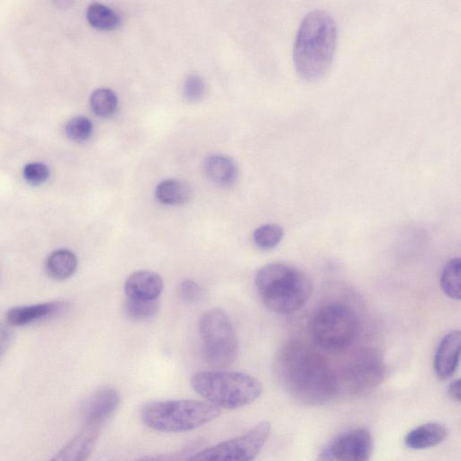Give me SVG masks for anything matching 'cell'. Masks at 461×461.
Instances as JSON below:
<instances>
[{"instance_id":"obj_23","label":"cell","mask_w":461,"mask_h":461,"mask_svg":"<svg viewBox=\"0 0 461 461\" xmlns=\"http://www.w3.org/2000/svg\"><path fill=\"white\" fill-rule=\"evenodd\" d=\"M284 229L276 223H267L258 227L253 232L256 245L262 249L276 248L284 238Z\"/></svg>"},{"instance_id":"obj_2","label":"cell","mask_w":461,"mask_h":461,"mask_svg":"<svg viewBox=\"0 0 461 461\" xmlns=\"http://www.w3.org/2000/svg\"><path fill=\"white\" fill-rule=\"evenodd\" d=\"M337 42V25L330 13L314 9L298 27L293 59L297 73L307 80L322 77L332 63Z\"/></svg>"},{"instance_id":"obj_14","label":"cell","mask_w":461,"mask_h":461,"mask_svg":"<svg viewBox=\"0 0 461 461\" xmlns=\"http://www.w3.org/2000/svg\"><path fill=\"white\" fill-rule=\"evenodd\" d=\"M100 429L83 427L49 461H87L95 449Z\"/></svg>"},{"instance_id":"obj_9","label":"cell","mask_w":461,"mask_h":461,"mask_svg":"<svg viewBox=\"0 0 461 461\" xmlns=\"http://www.w3.org/2000/svg\"><path fill=\"white\" fill-rule=\"evenodd\" d=\"M385 371L377 351L361 350L337 373L339 393L359 394L370 391L383 381Z\"/></svg>"},{"instance_id":"obj_21","label":"cell","mask_w":461,"mask_h":461,"mask_svg":"<svg viewBox=\"0 0 461 461\" xmlns=\"http://www.w3.org/2000/svg\"><path fill=\"white\" fill-rule=\"evenodd\" d=\"M460 271L459 258L450 259L443 267L440 276V285L447 296L453 300L460 299Z\"/></svg>"},{"instance_id":"obj_20","label":"cell","mask_w":461,"mask_h":461,"mask_svg":"<svg viewBox=\"0 0 461 461\" xmlns=\"http://www.w3.org/2000/svg\"><path fill=\"white\" fill-rule=\"evenodd\" d=\"M86 18L94 28L102 31L116 28L120 21L114 10L100 3H92L88 5Z\"/></svg>"},{"instance_id":"obj_12","label":"cell","mask_w":461,"mask_h":461,"mask_svg":"<svg viewBox=\"0 0 461 461\" xmlns=\"http://www.w3.org/2000/svg\"><path fill=\"white\" fill-rule=\"evenodd\" d=\"M461 338L458 330L448 331L440 340L434 357V371L440 380L451 377L460 358Z\"/></svg>"},{"instance_id":"obj_16","label":"cell","mask_w":461,"mask_h":461,"mask_svg":"<svg viewBox=\"0 0 461 461\" xmlns=\"http://www.w3.org/2000/svg\"><path fill=\"white\" fill-rule=\"evenodd\" d=\"M447 436V429L438 422L421 424L404 437V445L415 450L426 449L440 444Z\"/></svg>"},{"instance_id":"obj_7","label":"cell","mask_w":461,"mask_h":461,"mask_svg":"<svg viewBox=\"0 0 461 461\" xmlns=\"http://www.w3.org/2000/svg\"><path fill=\"white\" fill-rule=\"evenodd\" d=\"M358 322L355 312L347 305L330 303L320 308L311 322L312 339L328 350L348 348L355 340Z\"/></svg>"},{"instance_id":"obj_17","label":"cell","mask_w":461,"mask_h":461,"mask_svg":"<svg viewBox=\"0 0 461 461\" xmlns=\"http://www.w3.org/2000/svg\"><path fill=\"white\" fill-rule=\"evenodd\" d=\"M206 176L221 186L232 185L238 176V167L234 160L225 155H211L203 162Z\"/></svg>"},{"instance_id":"obj_6","label":"cell","mask_w":461,"mask_h":461,"mask_svg":"<svg viewBox=\"0 0 461 461\" xmlns=\"http://www.w3.org/2000/svg\"><path fill=\"white\" fill-rule=\"evenodd\" d=\"M205 361L223 368L234 362L239 352L238 339L228 314L221 308L204 312L198 322Z\"/></svg>"},{"instance_id":"obj_30","label":"cell","mask_w":461,"mask_h":461,"mask_svg":"<svg viewBox=\"0 0 461 461\" xmlns=\"http://www.w3.org/2000/svg\"><path fill=\"white\" fill-rule=\"evenodd\" d=\"M183 453L149 455L139 457L134 461H184Z\"/></svg>"},{"instance_id":"obj_1","label":"cell","mask_w":461,"mask_h":461,"mask_svg":"<svg viewBox=\"0 0 461 461\" xmlns=\"http://www.w3.org/2000/svg\"><path fill=\"white\" fill-rule=\"evenodd\" d=\"M276 366L282 384L301 402L324 403L339 393L338 375L327 360L298 341L281 349Z\"/></svg>"},{"instance_id":"obj_19","label":"cell","mask_w":461,"mask_h":461,"mask_svg":"<svg viewBox=\"0 0 461 461\" xmlns=\"http://www.w3.org/2000/svg\"><path fill=\"white\" fill-rule=\"evenodd\" d=\"M77 267L76 255L65 249L50 253L45 265L48 275L56 280H65L70 277L75 273Z\"/></svg>"},{"instance_id":"obj_3","label":"cell","mask_w":461,"mask_h":461,"mask_svg":"<svg viewBox=\"0 0 461 461\" xmlns=\"http://www.w3.org/2000/svg\"><path fill=\"white\" fill-rule=\"evenodd\" d=\"M255 284L264 304L280 314L302 309L312 291L311 279L304 272L283 263L262 267L255 276Z\"/></svg>"},{"instance_id":"obj_13","label":"cell","mask_w":461,"mask_h":461,"mask_svg":"<svg viewBox=\"0 0 461 461\" xmlns=\"http://www.w3.org/2000/svg\"><path fill=\"white\" fill-rule=\"evenodd\" d=\"M68 307L64 301L14 307L6 313V322L9 326H24L55 316L66 311Z\"/></svg>"},{"instance_id":"obj_4","label":"cell","mask_w":461,"mask_h":461,"mask_svg":"<svg viewBox=\"0 0 461 461\" xmlns=\"http://www.w3.org/2000/svg\"><path fill=\"white\" fill-rule=\"evenodd\" d=\"M140 414L142 422L154 430L185 432L212 421L221 411L205 401L182 399L146 402Z\"/></svg>"},{"instance_id":"obj_5","label":"cell","mask_w":461,"mask_h":461,"mask_svg":"<svg viewBox=\"0 0 461 461\" xmlns=\"http://www.w3.org/2000/svg\"><path fill=\"white\" fill-rule=\"evenodd\" d=\"M193 389L206 402L223 409H238L255 402L262 393L254 376L231 371H201L191 378Z\"/></svg>"},{"instance_id":"obj_27","label":"cell","mask_w":461,"mask_h":461,"mask_svg":"<svg viewBox=\"0 0 461 461\" xmlns=\"http://www.w3.org/2000/svg\"><path fill=\"white\" fill-rule=\"evenodd\" d=\"M205 90L203 79L198 75H190L184 83L183 93L189 102L200 100Z\"/></svg>"},{"instance_id":"obj_15","label":"cell","mask_w":461,"mask_h":461,"mask_svg":"<svg viewBox=\"0 0 461 461\" xmlns=\"http://www.w3.org/2000/svg\"><path fill=\"white\" fill-rule=\"evenodd\" d=\"M163 287L162 277L149 270L131 274L124 283V292L131 299L156 300L161 294Z\"/></svg>"},{"instance_id":"obj_31","label":"cell","mask_w":461,"mask_h":461,"mask_svg":"<svg viewBox=\"0 0 461 461\" xmlns=\"http://www.w3.org/2000/svg\"><path fill=\"white\" fill-rule=\"evenodd\" d=\"M447 393L454 401L460 402V379H456L448 384Z\"/></svg>"},{"instance_id":"obj_22","label":"cell","mask_w":461,"mask_h":461,"mask_svg":"<svg viewBox=\"0 0 461 461\" xmlns=\"http://www.w3.org/2000/svg\"><path fill=\"white\" fill-rule=\"evenodd\" d=\"M89 103L94 113L99 117L112 116L118 107L117 96L109 88L95 89L91 94Z\"/></svg>"},{"instance_id":"obj_25","label":"cell","mask_w":461,"mask_h":461,"mask_svg":"<svg viewBox=\"0 0 461 461\" xmlns=\"http://www.w3.org/2000/svg\"><path fill=\"white\" fill-rule=\"evenodd\" d=\"M66 135L74 141H84L93 132L92 122L86 116L77 115L68 121L65 126Z\"/></svg>"},{"instance_id":"obj_8","label":"cell","mask_w":461,"mask_h":461,"mask_svg":"<svg viewBox=\"0 0 461 461\" xmlns=\"http://www.w3.org/2000/svg\"><path fill=\"white\" fill-rule=\"evenodd\" d=\"M270 430L268 421H260L244 434L203 448L185 461H253L261 452Z\"/></svg>"},{"instance_id":"obj_10","label":"cell","mask_w":461,"mask_h":461,"mask_svg":"<svg viewBox=\"0 0 461 461\" xmlns=\"http://www.w3.org/2000/svg\"><path fill=\"white\" fill-rule=\"evenodd\" d=\"M325 447L338 461H369L374 441L366 429L357 428L338 435Z\"/></svg>"},{"instance_id":"obj_18","label":"cell","mask_w":461,"mask_h":461,"mask_svg":"<svg viewBox=\"0 0 461 461\" xmlns=\"http://www.w3.org/2000/svg\"><path fill=\"white\" fill-rule=\"evenodd\" d=\"M155 195L158 202L167 205H181L192 198L190 185L179 179H166L156 187Z\"/></svg>"},{"instance_id":"obj_29","label":"cell","mask_w":461,"mask_h":461,"mask_svg":"<svg viewBox=\"0 0 461 461\" xmlns=\"http://www.w3.org/2000/svg\"><path fill=\"white\" fill-rule=\"evenodd\" d=\"M12 338L13 332L10 326L0 321V359L9 348Z\"/></svg>"},{"instance_id":"obj_24","label":"cell","mask_w":461,"mask_h":461,"mask_svg":"<svg viewBox=\"0 0 461 461\" xmlns=\"http://www.w3.org/2000/svg\"><path fill=\"white\" fill-rule=\"evenodd\" d=\"M159 308L158 300H140L128 298L124 309L126 314L138 321L149 320L154 317Z\"/></svg>"},{"instance_id":"obj_26","label":"cell","mask_w":461,"mask_h":461,"mask_svg":"<svg viewBox=\"0 0 461 461\" xmlns=\"http://www.w3.org/2000/svg\"><path fill=\"white\" fill-rule=\"evenodd\" d=\"M50 174L48 166L41 162L28 163L23 169L24 179L33 185H38L47 181Z\"/></svg>"},{"instance_id":"obj_32","label":"cell","mask_w":461,"mask_h":461,"mask_svg":"<svg viewBox=\"0 0 461 461\" xmlns=\"http://www.w3.org/2000/svg\"><path fill=\"white\" fill-rule=\"evenodd\" d=\"M316 461H338L335 459L329 451L325 448L322 449V451L319 454Z\"/></svg>"},{"instance_id":"obj_11","label":"cell","mask_w":461,"mask_h":461,"mask_svg":"<svg viewBox=\"0 0 461 461\" xmlns=\"http://www.w3.org/2000/svg\"><path fill=\"white\" fill-rule=\"evenodd\" d=\"M120 393L112 386L95 390L86 398L81 408L83 427L100 429L118 410Z\"/></svg>"},{"instance_id":"obj_28","label":"cell","mask_w":461,"mask_h":461,"mask_svg":"<svg viewBox=\"0 0 461 461\" xmlns=\"http://www.w3.org/2000/svg\"><path fill=\"white\" fill-rule=\"evenodd\" d=\"M180 294L185 301L194 303L202 298L203 289L194 281L187 279L181 283Z\"/></svg>"}]
</instances>
